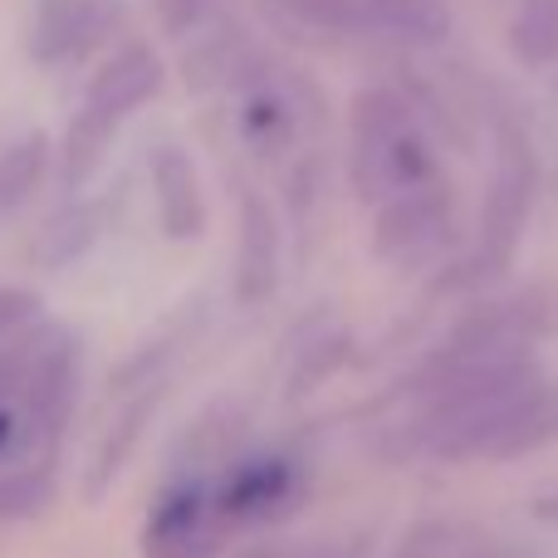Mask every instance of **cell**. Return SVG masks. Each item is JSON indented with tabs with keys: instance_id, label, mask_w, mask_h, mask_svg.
Wrapping results in <instances>:
<instances>
[{
	"instance_id": "2",
	"label": "cell",
	"mask_w": 558,
	"mask_h": 558,
	"mask_svg": "<svg viewBox=\"0 0 558 558\" xmlns=\"http://www.w3.org/2000/svg\"><path fill=\"white\" fill-rule=\"evenodd\" d=\"M162 59H157L153 45H123L98 64V74L88 78L84 104L69 118L64 133V177L69 182H88L98 172V162L108 157L118 128L133 113H143L157 94H162Z\"/></svg>"
},
{
	"instance_id": "25",
	"label": "cell",
	"mask_w": 558,
	"mask_h": 558,
	"mask_svg": "<svg viewBox=\"0 0 558 558\" xmlns=\"http://www.w3.org/2000/svg\"><path fill=\"white\" fill-rule=\"evenodd\" d=\"M534 514H539L544 524H558V490L544 495V500H534Z\"/></svg>"
},
{
	"instance_id": "14",
	"label": "cell",
	"mask_w": 558,
	"mask_h": 558,
	"mask_svg": "<svg viewBox=\"0 0 558 558\" xmlns=\"http://www.w3.org/2000/svg\"><path fill=\"white\" fill-rule=\"evenodd\" d=\"M363 15L383 29L412 39V45H436L451 35V5L446 0H363Z\"/></svg>"
},
{
	"instance_id": "1",
	"label": "cell",
	"mask_w": 558,
	"mask_h": 558,
	"mask_svg": "<svg viewBox=\"0 0 558 558\" xmlns=\"http://www.w3.org/2000/svg\"><path fill=\"white\" fill-rule=\"evenodd\" d=\"M436 153L426 143L416 108L397 88H363L348 108V182L357 202H387L436 182Z\"/></svg>"
},
{
	"instance_id": "7",
	"label": "cell",
	"mask_w": 558,
	"mask_h": 558,
	"mask_svg": "<svg viewBox=\"0 0 558 558\" xmlns=\"http://www.w3.org/2000/svg\"><path fill=\"white\" fill-rule=\"evenodd\" d=\"M123 0H35L29 15V54L35 64H78L113 39Z\"/></svg>"
},
{
	"instance_id": "12",
	"label": "cell",
	"mask_w": 558,
	"mask_h": 558,
	"mask_svg": "<svg viewBox=\"0 0 558 558\" xmlns=\"http://www.w3.org/2000/svg\"><path fill=\"white\" fill-rule=\"evenodd\" d=\"M74 367H78L74 343H69V338H45L35 367H29L25 392H20L25 416H29V432L35 436H54L59 426H64L69 397H74Z\"/></svg>"
},
{
	"instance_id": "5",
	"label": "cell",
	"mask_w": 558,
	"mask_h": 558,
	"mask_svg": "<svg viewBox=\"0 0 558 558\" xmlns=\"http://www.w3.org/2000/svg\"><path fill=\"white\" fill-rule=\"evenodd\" d=\"M231 534V520L216 505V485L182 481L147 510L143 558H221Z\"/></svg>"
},
{
	"instance_id": "4",
	"label": "cell",
	"mask_w": 558,
	"mask_h": 558,
	"mask_svg": "<svg viewBox=\"0 0 558 558\" xmlns=\"http://www.w3.org/2000/svg\"><path fill=\"white\" fill-rule=\"evenodd\" d=\"M451 235H456V192L436 177V182H422L412 192H397L387 202H377L367 241H373L377 265L407 275L432 265L451 245Z\"/></svg>"
},
{
	"instance_id": "22",
	"label": "cell",
	"mask_w": 558,
	"mask_h": 558,
	"mask_svg": "<svg viewBox=\"0 0 558 558\" xmlns=\"http://www.w3.org/2000/svg\"><path fill=\"white\" fill-rule=\"evenodd\" d=\"M153 10H157V20H162V29L167 35H192V29H202L206 20H211V10H216V0H153Z\"/></svg>"
},
{
	"instance_id": "11",
	"label": "cell",
	"mask_w": 558,
	"mask_h": 558,
	"mask_svg": "<svg viewBox=\"0 0 558 558\" xmlns=\"http://www.w3.org/2000/svg\"><path fill=\"white\" fill-rule=\"evenodd\" d=\"M549 441H558V383L539 377V383L495 422V432L485 436V446H481V461H490V465L524 461V456L544 451Z\"/></svg>"
},
{
	"instance_id": "16",
	"label": "cell",
	"mask_w": 558,
	"mask_h": 558,
	"mask_svg": "<svg viewBox=\"0 0 558 558\" xmlns=\"http://www.w3.org/2000/svg\"><path fill=\"white\" fill-rule=\"evenodd\" d=\"M153 407H157V392H147V397H137V402L128 407L123 416H118V426L104 436V446H98V456H94V471H88V495H98L118 471H123L128 451L137 446V436H143V426H147V416H153Z\"/></svg>"
},
{
	"instance_id": "17",
	"label": "cell",
	"mask_w": 558,
	"mask_h": 558,
	"mask_svg": "<svg viewBox=\"0 0 558 558\" xmlns=\"http://www.w3.org/2000/svg\"><path fill=\"white\" fill-rule=\"evenodd\" d=\"M289 137H294V108L284 104L279 94H251L245 98V143L255 147L260 157H275L289 147Z\"/></svg>"
},
{
	"instance_id": "23",
	"label": "cell",
	"mask_w": 558,
	"mask_h": 558,
	"mask_svg": "<svg viewBox=\"0 0 558 558\" xmlns=\"http://www.w3.org/2000/svg\"><path fill=\"white\" fill-rule=\"evenodd\" d=\"M39 318V294L25 284H0V338L20 333Z\"/></svg>"
},
{
	"instance_id": "24",
	"label": "cell",
	"mask_w": 558,
	"mask_h": 558,
	"mask_svg": "<svg viewBox=\"0 0 558 558\" xmlns=\"http://www.w3.org/2000/svg\"><path fill=\"white\" fill-rule=\"evenodd\" d=\"M289 558H357L348 544H304V549H294Z\"/></svg>"
},
{
	"instance_id": "10",
	"label": "cell",
	"mask_w": 558,
	"mask_h": 558,
	"mask_svg": "<svg viewBox=\"0 0 558 558\" xmlns=\"http://www.w3.org/2000/svg\"><path fill=\"white\" fill-rule=\"evenodd\" d=\"M392 558H539V554L524 549L520 539H505V534L481 530V524L426 514V520H416L402 530Z\"/></svg>"
},
{
	"instance_id": "18",
	"label": "cell",
	"mask_w": 558,
	"mask_h": 558,
	"mask_svg": "<svg viewBox=\"0 0 558 558\" xmlns=\"http://www.w3.org/2000/svg\"><path fill=\"white\" fill-rule=\"evenodd\" d=\"M98 221H94V206H74V211H59L54 226L45 231V241H39V251H45V265H64L74 260V255L88 251V241H94Z\"/></svg>"
},
{
	"instance_id": "8",
	"label": "cell",
	"mask_w": 558,
	"mask_h": 558,
	"mask_svg": "<svg viewBox=\"0 0 558 558\" xmlns=\"http://www.w3.org/2000/svg\"><path fill=\"white\" fill-rule=\"evenodd\" d=\"M284 279V226L270 196L245 192L241 221H235V299L241 304H265L275 299Z\"/></svg>"
},
{
	"instance_id": "3",
	"label": "cell",
	"mask_w": 558,
	"mask_h": 558,
	"mask_svg": "<svg viewBox=\"0 0 558 558\" xmlns=\"http://www.w3.org/2000/svg\"><path fill=\"white\" fill-rule=\"evenodd\" d=\"M534 202H539V157L520 123L495 128V162H490V186L481 196V221H475V279H500L514 265L530 231Z\"/></svg>"
},
{
	"instance_id": "9",
	"label": "cell",
	"mask_w": 558,
	"mask_h": 558,
	"mask_svg": "<svg viewBox=\"0 0 558 558\" xmlns=\"http://www.w3.org/2000/svg\"><path fill=\"white\" fill-rule=\"evenodd\" d=\"M153 196H157V221L172 241H196L206 231V192L202 172H196L192 153L182 143H162L153 153Z\"/></svg>"
},
{
	"instance_id": "6",
	"label": "cell",
	"mask_w": 558,
	"mask_h": 558,
	"mask_svg": "<svg viewBox=\"0 0 558 558\" xmlns=\"http://www.w3.org/2000/svg\"><path fill=\"white\" fill-rule=\"evenodd\" d=\"M308 500V471L299 456H251L226 481H216V505L231 520V530L294 520Z\"/></svg>"
},
{
	"instance_id": "26",
	"label": "cell",
	"mask_w": 558,
	"mask_h": 558,
	"mask_svg": "<svg viewBox=\"0 0 558 558\" xmlns=\"http://www.w3.org/2000/svg\"><path fill=\"white\" fill-rule=\"evenodd\" d=\"M231 558H289V554L275 549V544H251V549H241V554H231Z\"/></svg>"
},
{
	"instance_id": "27",
	"label": "cell",
	"mask_w": 558,
	"mask_h": 558,
	"mask_svg": "<svg viewBox=\"0 0 558 558\" xmlns=\"http://www.w3.org/2000/svg\"><path fill=\"white\" fill-rule=\"evenodd\" d=\"M15 412H10V407H0V451H5V446H10V436H15Z\"/></svg>"
},
{
	"instance_id": "20",
	"label": "cell",
	"mask_w": 558,
	"mask_h": 558,
	"mask_svg": "<svg viewBox=\"0 0 558 558\" xmlns=\"http://www.w3.org/2000/svg\"><path fill=\"white\" fill-rule=\"evenodd\" d=\"M348 357V333H328L324 328V338H314V348H308L304 357L294 363V377H289V387H284V397H304V392H314L318 383H324L328 373H333L338 363Z\"/></svg>"
},
{
	"instance_id": "21",
	"label": "cell",
	"mask_w": 558,
	"mask_h": 558,
	"mask_svg": "<svg viewBox=\"0 0 558 558\" xmlns=\"http://www.w3.org/2000/svg\"><path fill=\"white\" fill-rule=\"evenodd\" d=\"M49 471H10L0 475V524L5 520H29L49 505Z\"/></svg>"
},
{
	"instance_id": "13",
	"label": "cell",
	"mask_w": 558,
	"mask_h": 558,
	"mask_svg": "<svg viewBox=\"0 0 558 558\" xmlns=\"http://www.w3.org/2000/svg\"><path fill=\"white\" fill-rule=\"evenodd\" d=\"M45 172H49V137L45 133H20L15 143L0 147V216L20 211V206L39 192Z\"/></svg>"
},
{
	"instance_id": "19",
	"label": "cell",
	"mask_w": 558,
	"mask_h": 558,
	"mask_svg": "<svg viewBox=\"0 0 558 558\" xmlns=\"http://www.w3.org/2000/svg\"><path fill=\"white\" fill-rule=\"evenodd\" d=\"M279 10L299 20V25L318 29V35H348L363 25V0H279Z\"/></svg>"
},
{
	"instance_id": "15",
	"label": "cell",
	"mask_w": 558,
	"mask_h": 558,
	"mask_svg": "<svg viewBox=\"0 0 558 558\" xmlns=\"http://www.w3.org/2000/svg\"><path fill=\"white\" fill-rule=\"evenodd\" d=\"M510 45L524 64L544 69L558 59V0H520V15L510 25Z\"/></svg>"
}]
</instances>
